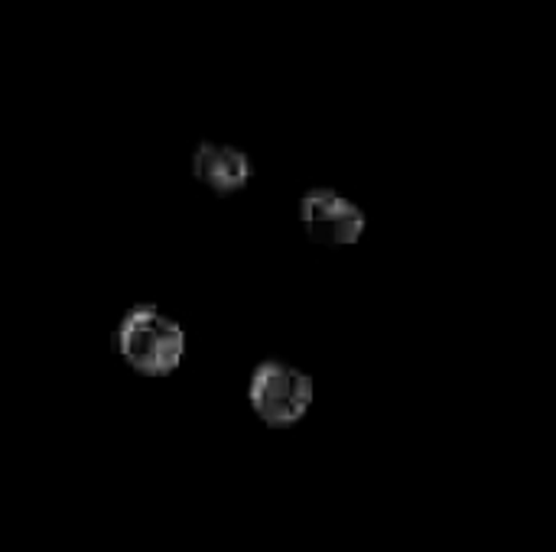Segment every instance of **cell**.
Listing matches in <instances>:
<instances>
[{
	"label": "cell",
	"instance_id": "cell-1",
	"mask_svg": "<svg viewBox=\"0 0 556 552\" xmlns=\"http://www.w3.org/2000/svg\"><path fill=\"white\" fill-rule=\"evenodd\" d=\"M121 358L143 377H166L179 368L186 351L182 329L153 306L130 309L117 325Z\"/></svg>",
	"mask_w": 556,
	"mask_h": 552
},
{
	"label": "cell",
	"instance_id": "cell-2",
	"mask_svg": "<svg viewBox=\"0 0 556 552\" xmlns=\"http://www.w3.org/2000/svg\"><path fill=\"white\" fill-rule=\"evenodd\" d=\"M313 403V381L280 361H267L251 377V407L267 426H293Z\"/></svg>",
	"mask_w": 556,
	"mask_h": 552
},
{
	"label": "cell",
	"instance_id": "cell-3",
	"mask_svg": "<svg viewBox=\"0 0 556 552\" xmlns=\"http://www.w3.org/2000/svg\"><path fill=\"white\" fill-rule=\"evenodd\" d=\"M300 221L316 244H355L365 231V215L355 202L332 189L306 192L300 205Z\"/></svg>",
	"mask_w": 556,
	"mask_h": 552
},
{
	"label": "cell",
	"instance_id": "cell-4",
	"mask_svg": "<svg viewBox=\"0 0 556 552\" xmlns=\"http://www.w3.org/2000/svg\"><path fill=\"white\" fill-rule=\"evenodd\" d=\"M192 172L215 192H238L251 179V163L241 150L225 143H202L192 156Z\"/></svg>",
	"mask_w": 556,
	"mask_h": 552
}]
</instances>
